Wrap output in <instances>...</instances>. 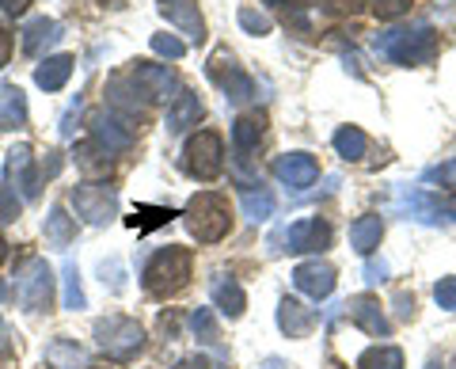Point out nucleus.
<instances>
[{"instance_id":"nucleus-1","label":"nucleus","mask_w":456,"mask_h":369,"mask_svg":"<svg viewBox=\"0 0 456 369\" xmlns=\"http://www.w3.org/2000/svg\"><path fill=\"white\" fill-rule=\"evenodd\" d=\"M183 225H187V233L198 244H217V240H224L228 229H232V214H228V202L221 194L202 191L183 209Z\"/></svg>"},{"instance_id":"nucleus-2","label":"nucleus","mask_w":456,"mask_h":369,"mask_svg":"<svg viewBox=\"0 0 456 369\" xmlns=\"http://www.w3.org/2000/svg\"><path fill=\"white\" fill-rule=\"evenodd\" d=\"M141 278H145V290L152 297H175L179 290H187V282H191V251L175 248V244L160 248L145 263V275Z\"/></svg>"},{"instance_id":"nucleus-3","label":"nucleus","mask_w":456,"mask_h":369,"mask_svg":"<svg viewBox=\"0 0 456 369\" xmlns=\"http://www.w3.org/2000/svg\"><path fill=\"white\" fill-rule=\"evenodd\" d=\"M95 347L114 362H130L145 347V328L130 316H107L95 320Z\"/></svg>"},{"instance_id":"nucleus-4","label":"nucleus","mask_w":456,"mask_h":369,"mask_svg":"<svg viewBox=\"0 0 456 369\" xmlns=\"http://www.w3.org/2000/svg\"><path fill=\"white\" fill-rule=\"evenodd\" d=\"M380 53H388L395 65H426L437 50V35L430 27H415V31H388L380 42Z\"/></svg>"},{"instance_id":"nucleus-5","label":"nucleus","mask_w":456,"mask_h":369,"mask_svg":"<svg viewBox=\"0 0 456 369\" xmlns=\"http://www.w3.org/2000/svg\"><path fill=\"white\" fill-rule=\"evenodd\" d=\"M16 301L27 312H46L53 301V271L46 259H27L16 271Z\"/></svg>"},{"instance_id":"nucleus-6","label":"nucleus","mask_w":456,"mask_h":369,"mask_svg":"<svg viewBox=\"0 0 456 369\" xmlns=\"http://www.w3.org/2000/svg\"><path fill=\"white\" fill-rule=\"evenodd\" d=\"M224 164V145L213 130L194 134L187 145H183V172L194 179H217Z\"/></svg>"},{"instance_id":"nucleus-7","label":"nucleus","mask_w":456,"mask_h":369,"mask_svg":"<svg viewBox=\"0 0 456 369\" xmlns=\"http://www.w3.org/2000/svg\"><path fill=\"white\" fill-rule=\"evenodd\" d=\"M206 73H209V80L217 84V88H221L228 99H232V103H244V99L255 95V80L236 65V58L228 53V46H217V50H213V58H209V65H206Z\"/></svg>"},{"instance_id":"nucleus-8","label":"nucleus","mask_w":456,"mask_h":369,"mask_svg":"<svg viewBox=\"0 0 456 369\" xmlns=\"http://www.w3.org/2000/svg\"><path fill=\"white\" fill-rule=\"evenodd\" d=\"M73 206L88 225H107L118 214V194L103 183H84V187H73Z\"/></svg>"},{"instance_id":"nucleus-9","label":"nucleus","mask_w":456,"mask_h":369,"mask_svg":"<svg viewBox=\"0 0 456 369\" xmlns=\"http://www.w3.org/2000/svg\"><path fill=\"white\" fill-rule=\"evenodd\" d=\"M130 80H134V88L149 99V103H160V99H167L171 92L179 88V80H175V73H171V69L149 65V62H137V65L130 69Z\"/></svg>"},{"instance_id":"nucleus-10","label":"nucleus","mask_w":456,"mask_h":369,"mask_svg":"<svg viewBox=\"0 0 456 369\" xmlns=\"http://www.w3.org/2000/svg\"><path fill=\"white\" fill-rule=\"evenodd\" d=\"M331 244V225L320 221V217H305L289 225V233H285V251H323Z\"/></svg>"},{"instance_id":"nucleus-11","label":"nucleus","mask_w":456,"mask_h":369,"mask_svg":"<svg viewBox=\"0 0 456 369\" xmlns=\"http://www.w3.org/2000/svg\"><path fill=\"white\" fill-rule=\"evenodd\" d=\"M293 286L301 293H308V297H316V301H323V297H331V290H335V266L320 263V259H308L293 271Z\"/></svg>"},{"instance_id":"nucleus-12","label":"nucleus","mask_w":456,"mask_h":369,"mask_svg":"<svg viewBox=\"0 0 456 369\" xmlns=\"http://www.w3.org/2000/svg\"><path fill=\"white\" fill-rule=\"evenodd\" d=\"M274 176L285 183V187H312L320 176V164L312 160L308 152H285L274 160Z\"/></svg>"},{"instance_id":"nucleus-13","label":"nucleus","mask_w":456,"mask_h":369,"mask_svg":"<svg viewBox=\"0 0 456 369\" xmlns=\"http://www.w3.org/2000/svg\"><path fill=\"white\" fill-rule=\"evenodd\" d=\"M160 16L175 23L191 42L206 38V23H202V12H198V0H160Z\"/></svg>"},{"instance_id":"nucleus-14","label":"nucleus","mask_w":456,"mask_h":369,"mask_svg":"<svg viewBox=\"0 0 456 369\" xmlns=\"http://www.w3.org/2000/svg\"><path fill=\"white\" fill-rule=\"evenodd\" d=\"M342 308H346V316L358 324L362 332H369V335H380L384 339V335L392 332V324H388V316H384V308H380L377 297H350Z\"/></svg>"},{"instance_id":"nucleus-15","label":"nucleus","mask_w":456,"mask_h":369,"mask_svg":"<svg viewBox=\"0 0 456 369\" xmlns=\"http://www.w3.org/2000/svg\"><path fill=\"white\" fill-rule=\"evenodd\" d=\"M16 183V187L23 191V198H38V183L42 176L35 172V156L27 145H16L8 152V187Z\"/></svg>"},{"instance_id":"nucleus-16","label":"nucleus","mask_w":456,"mask_h":369,"mask_svg":"<svg viewBox=\"0 0 456 369\" xmlns=\"http://www.w3.org/2000/svg\"><path fill=\"white\" fill-rule=\"evenodd\" d=\"M278 328L289 339H305V335H312V328H316V312L305 308L301 301H293V297H285L278 305Z\"/></svg>"},{"instance_id":"nucleus-17","label":"nucleus","mask_w":456,"mask_h":369,"mask_svg":"<svg viewBox=\"0 0 456 369\" xmlns=\"http://www.w3.org/2000/svg\"><path fill=\"white\" fill-rule=\"evenodd\" d=\"M92 134H95L99 145H107L110 152H122V149L134 145L130 122H118L114 115H95V119H92Z\"/></svg>"},{"instance_id":"nucleus-18","label":"nucleus","mask_w":456,"mask_h":369,"mask_svg":"<svg viewBox=\"0 0 456 369\" xmlns=\"http://www.w3.org/2000/svg\"><path fill=\"white\" fill-rule=\"evenodd\" d=\"M27 126V95L16 84H0V130H23Z\"/></svg>"},{"instance_id":"nucleus-19","label":"nucleus","mask_w":456,"mask_h":369,"mask_svg":"<svg viewBox=\"0 0 456 369\" xmlns=\"http://www.w3.org/2000/svg\"><path fill=\"white\" fill-rule=\"evenodd\" d=\"M213 305L221 308V316H228V320H236V316H244V308H248V297H244V290H240V282L236 278H217L213 282Z\"/></svg>"},{"instance_id":"nucleus-20","label":"nucleus","mask_w":456,"mask_h":369,"mask_svg":"<svg viewBox=\"0 0 456 369\" xmlns=\"http://www.w3.org/2000/svg\"><path fill=\"white\" fill-rule=\"evenodd\" d=\"M380 236H384V221L377 214H365L350 225V248L358 255H373L380 248Z\"/></svg>"},{"instance_id":"nucleus-21","label":"nucleus","mask_w":456,"mask_h":369,"mask_svg":"<svg viewBox=\"0 0 456 369\" xmlns=\"http://www.w3.org/2000/svg\"><path fill=\"white\" fill-rule=\"evenodd\" d=\"M198 119H202V99H198L194 92H179L175 103H171V111H167V130L171 134H183Z\"/></svg>"},{"instance_id":"nucleus-22","label":"nucleus","mask_w":456,"mask_h":369,"mask_svg":"<svg viewBox=\"0 0 456 369\" xmlns=\"http://www.w3.org/2000/svg\"><path fill=\"white\" fill-rule=\"evenodd\" d=\"M69 77H73V58H69V53L46 58V62L35 69V84H38V88H46V92L65 88V80H69Z\"/></svg>"},{"instance_id":"nucleus-23","label":"nucleus","mask_w":456,"mask_h":369,"mask_svg":"<svg viewBox=\"0 0 456 369\" xmlns=\"http://www.w3.org/2000/svg\"><path fill=\"white\" fill-rule=\"evenodd\" d=\"M73 156H77V168H80L84 176H107L110 172V149L99 145L95 137L92 141H80Z\"/></svg>"},{"instance_id":"nucleus-24","label":"nucleus","mask_w":456,"mask_h":369,"mask_svg":"<svg viewBox=\"0 0 456 369\" xmlns=\"http://www.w3.org/2000/svg\"><path fill=\"white\" fill-rule=\"evenodd\" d=\"M57 38H61V23H53L46 16H38L23 27V50L27 53H42V46H53Z\"/></svg>"},{"instance_id":"nucleus-25","label":"nucleus","mask_w":456,"mask_h":369,"mask_svg":"<svg viewBox=\"0 0 456 369\" xmlns=\"http://www.w3.org/2000/svg\"><path fill=\"white\" fill-rule=\"evenodd\" d=\"M46 362L53 369H88V358H84V350L73 343V339H53L46 347Z\"/></svg>"},{"instance_id":"nucleus-26","label":"nucleus","mask_w":456,"mask_h":369,"mask_svg":"<svg viewBox=\"0 0 456 369\" xmlns=\"http://www.w3.org/2000/svg\"><path fill=\"white\" fill-rule=\"evenodd\" d=\"M263 130H266V119H263V115H244V119H236V122H232V141H236V149H240V152H251V149L263 141Z\"/></svg>"},{"instance_id":"nucleus-27","label":"nucleus","mask_w":456,"mask_h":369,"mask_svg":"<svg viewBox=\"0 0 456 369\" xmlns=\"http://www.w3.org/2000/svg\"><path fill=\"white\" fill-rule=\"evenodd\" d=\"M73 236H77L73 217L65 214V206H53L50 217H46V240L53 248H69V244H73Z\"/></svg>"},{"instance_id":"nucleus-28","label":"nucleus","mask_w":456,"mask_h":369,"mask_svg":"<svg viewBox=\"0 0 456 369\" xmlns=\"http://www.w3.org/2000/svg\"><path fill=\"white\" fill-rule=\"evenodd\" d=\"M362 369H403V350L399 347H369L362 358H358Z\"/></svg>"},{"instance_id":"nucleus-29","label":"nucleus","mask_w":456,"mask_h":369,"mask_svg":"<svg viewBox=\"0 0 456 369\" xmlns=\"http://www.w3.org/2000/svg\"><path fill=\"white\" fill-rule=\"evenodd\" d=\"M335 149H338V156H346V160H362L369 141H365V134L358 130V126H342V130L335 134Z\"/></svg>"},{"instance_id":"nucleus-30","label":"nucleus","mask_w":456,"mask_h":369,"mask_svg":"<svg viewBox=\"0 0 456 369\" xmlns=\"http://www.w3.org/2000/svg\"><path fill=\"white\" fill-rule=\"evenodd\" d=\"M244 214L259 225V221H266L270 214H274V194L270 191H248L244 194Z\"/></svg>"},{"instance_id":"nucleus-31","label":"nucleus","mask_w":456,"mask_h":369,"mask_svg":"<svg viewBox=\"0 0 456 369\" xmlns=\"http://www.w3.org/2000/svg\"><path fill=\"white\" fill-rule=\"evenodd\" d=\"M65 308H84V290H80V271L77 263H65Z\"/></svg>"},{"instance_id":"nucleus-32","label":"nucleus","mask_w":456,"mask_h":369,"mask_svg":"<svg viewBox=\"0 0 456 369\" xmlns=\"http://www.w3.org/2000/svg\"><path fill=\"white\" fill-rule=\"evenodd\" d=\"M191 328H194V335L202 339V343H217V320H213V312L209 308H198L194 316H191Z\"/></svg>"},{"instance_id":"nucleus-33","label":"nucleus","mask_w":456,"mask_h":369,"mask_svg":"<svg viewBox=\"0 0 456 369\" xmlns=\"http://www.w3.org/2000/svg\"><path fill=\"white\" fill-rule=\"evenodd\" d=\"M137 214H141V217H130V225H137V229H152V225H164V221L175 217V214H171V209H164V206H137Z\"/></svg>"},{"instance_id":"nucleus-34","label":"nucleus","mask_w":456,"mask_h":369,"mask_svg":"<svg viewBox=\"0 0 456 369\" xmlns=\"http://www.w3.org/2000/svg\"><path fill=\"white\" fill-rule=\"evenodd\" d=\"M240 27L251 35H270V16H263V12H251V8H240Z\"/></svg>"},{"instance_id":"nucleus-35","label":"nucleus","mask_w":456,"mask_h":369,"mask_svg":"<svg viewBox=\"0 0 456 369\" xmlns=\"http://www.w3.org/2000/svg\"><path fill=\"white\" fill-rule=\"evenodd\" d=\"M20 217V198H16V187H0V225H8V221H16Z\"/></svg>"},{"instance_id":"nucleus-36","label":"nucleus","mask_w":456,"mask_h":369,"mask_svg":"<svg viewBox=\"0 0 456 369\" xmlns=\"http://www.w3.org/2000/svg\"><path fill=\"white\" fill-rule=\"evenodd\" d=\"M152 50L160 53V58H183V53H187V46H183L175 35H152Z\"/></svg>"},{"instance_id":"nucleus-37","label":"nucleus","mask_w":456,"mask_h":369,"mask_svg":"<svg viewBox=\"0 0 456 369\" xmlns=\"http://www.w3.org/2000/svg\"><path fill=\"white\" fill-rule=\"evenodd\" d=\"M373 16L377 20H395V16H403V12L411 8V0H373Z\"/></svg>"},{"instance_id":"nucleus-38","label":"nucleus","mask_w":456,"mask_h":369,"mask_svg":"<svg viewBox=\"0 0 456 369\" xmlns=\"http://www.w3.org/2000/svg\"><path fill=\"white\" fill-rule=\"evenodd\" d=\"M434 301H437L441 308L456 312V278H441V282H437V286H434Z\"/></svg>"},{"instance_id":"nucleus-39","label":"nucleus","mask_w":456,"mask_h":369,"mask_svg":"<svg viewBox=\"0 0 456 369\" xmlns=\"http://www.w3.org/2000/svg\"><path fill=\"white\" fill-rule=\"evenodd\" d=\"M331 12H338V16H358V12L365 8V0H323Z\"/></svg>"},{"instance_id":"nucleus-40","label":"nucleus","mask_w":456,"mask_h":369,"mask_svg":"<svg viewBox=\"0 0 456 369\" xmlns=\"http://www.w3.org/2000/svg\"><path fill=\"white\" fill-rule=\"evenodd\" d=\"M384 278H388V263H384V259L380 263L373 259L365 266V282H369V286H377V282H384Z\"/></svg>"},{"instance_id":"nucleus-41","label":"nucleus","mask_w":456,"mask_h":369,"mask_svg":"<svg viewBox=\"0 0 456 369\" xmlns=\"http://www.w3.org/2000/svg\"><path fill=\"white\" fill-rule=\"evenodd\" d=\"M57 172H61V152H46V160H42L38 176L46 179V176H57Z\"/></svg>"},{"instance_id":"nucleus-42","label":"nucleus","mask_w":456,"mask_h":369,"mask_svg":"<svg viewBox=\"0 0 456 369\" xmlns=\"http://www.w3.org/2000/svg\"><path fill=\"white\" fill-rule=\"evenodd\" d=\"M8 62H12V35H8V27H0V69Z\"/></svg>"},{"instance_id":"nucleus-43","label":"nucleus","mask_w":456,"mask_h":369,"mask_svg":"<svg viewBox=\"0 0 456 369\" xmlns=\"http://www.w3.org/2000/svg\"><path fill=\"white\" fill-rule=\"evenodd\" d=\"M175 369H209V365H206L202 354H191V358H179V362H175Z\"/></svg>"},{"instance_id":"nucleus-44","label":"nucleus","mask_w":456,"mask_h":369,"mask_svg":"<svg viewBox=\"0 0 456 369\" xmlns=\"http://www.w3.org/2000/svg\"><path fill=\"white\" fill-rule=\"evenodd\" d=\"M27 4H31V0H0V8H4V12H12V16H23V12H27Z\"/></svg>"},{"instance_id":"nucleus-45","label":"nucleus","mask_w":456,"mask_h":369,"mask_svg":"<svg viewBox=\"0 0 456 369\" xmlns=\"http://www.w3.org/2000/svg\"><path fill=\"white\" fill-rule=\"evenodd\" d=\"M437 176H441V183H445V187H456V160H449Z\"/></svg>"},{"instance_id":"nucleus-46","label":"nucleus","mask_w":456,"mask_h":369,"mask_svg":"<svg viewBox=\"0 0 456 369\" xmlns=\"http://www.w3.org/2000/svg\"><path fill=\"white\" fill-rule=\"evenodd\" d=\"M395 305H399V316H411V312H415V301H411L407 293H399V297H395Z\"/></svg>"},{"instance_id":"nucleus-47","label":"nucleus","mask_w":456,"mask_h":369,"mask_svg":"<svg viewBox=\"0 0 456 369\" xmlns=\"http://www.w3.org/2000/svg\"><path fill=\"white\" fill-rule=\"evenodd\" d=\"M270 4H285V12H289V8H305V0H270Z\"/></svg>"},{"instance_id":"nucleus-48","label":"nucleus","mask_w":456,"mask_h":369,"mask_svg":"<svg viewBox=\"0 0 456 369\" xmlns=\"http://www.w3.org/2000/svg\"><path fill=\"white\" fill-rule=\"evenodd\" d=\"M263 369H285V362H281V358H266Z\"/></svg>"},{"instance_id":"nucleus-49","label":"nucleus","mask_w":456,"mask_h":369,"mask_svg":"<svg viewBox=\"0 0 456 369\" xmlns=\"http://www.w3.org/2000/svg\"><path fill=\"white\" fill-rule=\"evenodd\" d=\"M4 255H8V244H4V236H0V263H4Z\"/></svg>"},{"instance_id":"nucleus-50","label":"nucleus","mask_w":456,"mask_h":369,"mask_svg":"<svg viewBox=\"0 0 456 369\" xmlns=\"http://www.w3.org/2000/svg\"><path fill=\"white\" fill-rule=\"evenodd\" d=\"M0 369H8V365H4V362H0Z\"/></svg>"},{"instance_id":"nucleus-51","label":"nucleus","mask_w":456,"mask_h":369,"mask_svg":"<svg viewBox=\"0 0 456 369\" xmlns=\"http://www.w3.org/2000/svg\"><path fill=\"white\" fill-rule=\"evenodd\" d=\"M430 369H437V365H430Z\"/></svg>"}]
</instances>
